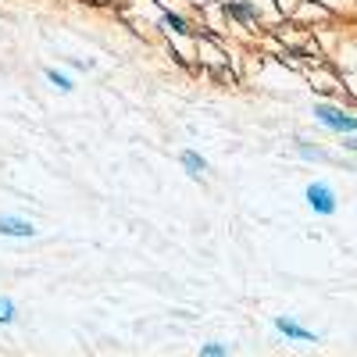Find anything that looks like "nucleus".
<instances>
[{"mask_svg": "<svg viewBox=\"0 0 357 357\" xmlns=\"http://www.w3.org/2000/svg\"><path fill=\"white\" fill-rule=\"evenodd\" d=\"M272 325H275V333L282 340H289V343H321V336L314 329H307V325H301V321L289 318V314H279Z\"/></svg>", "mask_w": 357, "mask_h": 357, "instance_id": "nucleus-3", "label": "nucleus"}, {"mask_svg": "<svg viewBox=\"0 0 357 357\" xmlns=\"http://www.w3.org/2000/svg\"><path fill=\"white\" fill-rule=\"evenodd\" d=\"M40 229L22 218V215H0V236H8V240H33Z\"/></svg>", "mask_w": 357, "mask_h": 357, "instance_id": "nucleus-4", "label": "nucleus"}, {"mask_svg": "<svg viewBox=\"0 0 357 357\" xmlns=\"http://www.w3.org/2000/svg\"><path fill=\"white\" fill-rule=\"evenodd\" d=\"M15 318H18V304L11 296H0V325H11Z\"/></svg>", "mask_w": 357, "mask_h": 357, "instance_id": "nucleus-10", "label": "nucleus"}, {"mask_svg": "<svg viewBox=\"0 0 357 357\" xmlns=\"http://www.w3.org/2000/svg\"><path fill=\"white\" fill-rule=\"evenodd\" d=\"M43 79L57 89V93H72L75 89V82H72V75L68 72H57V68H43Z\"/></svg>", "mask_w": 357, "mask_h": 357, "instance_id": "nucleus-9", "label": "nucleus"}, {"mask_svg": "<svg viewBox=\"0 0 357 357\" xmlns=\"http://www.w3.org/2000/svg\"><path fill=\"white\" fill-rule=\"evenodd\" d=\"M304 200H307V207H311V211H314L318 218H333V215L340 211V197H336V190H333L329 183H321V178L307 183Z\"/></svg>", "mask_w": 357, "mask_h": 357, "instance_id": "nucleus-2", "label": "nucleus"}, {"mask_svg": "<svg viewBox=\"0 0 357 357\" xmlns=\"http://www.w3.org/2000/svg\"><path fill=\"white\" fill-rule=\"evenodd\" d=\"M343 151H350V154H357V132H343Z\"/></svg>", "mask_w": 357, "mask_h": 357, "instance_id": "nucleus-12", "label": "nucleus"}, {"mask_svg": "<svg viewBox=\"0 0 357 357\" xmlns=\"http://www.w3.org/2000/svg\"><path fill=\"white\" fill-rule=\"evenodd\" d=\"M200 357H229V347L218 343V340H207V343L200 347Z\"/></svg>", "mask_w": 357, "mask_h": 357, "instance_id": "nucleus-11", "label": "nucleus"}, {"mask_svg": "<svg viewBox=\"0 0 357 357\" xmlns=\"http://www.w3.org/2000/svg\"><path fill=\"white\" fill-rule=\"evenodd\" d=\"M225 11L240 22V25H250V22H257V8L250 4V0H225Z\"/></svg>", "mask_w": 357, "mask_h": 357, "instance_id": "nucleus-5", "label": "nucleus"}, {"mask_svg": "<svg viewBox=\"0 0 357 357\" xmlns=\"http://www.w3.org/2000/svg\"><path fill=\"white\" fill-rule=\"evenodd\" d=\"M311 114H314V122L321 126V129H329V132H336V136H343V132H357V114H350L347 107H336V104H314L311 107Z\"/></svg>", "mask_w": 357, "mask_h": 357, "instance_id": "nucleus-1", "label": "nucleus"}, {"mask_svg": "<svg viewBox=\"0 0 357 357\" xmlns=\"http://www.w3.org/2000/svg\"><path fill=\"white\" fill-rule=\"evenodd\" d=\"M161 29H168V33H175V36H190V22L183 15H175V11H161Z\"/></svg>", "mask_w": 357, "mask_h": 357, "instance_id": "nucleus-8", "label": "nucleus"}, {"mask_svg": "<svg viewBox=\"0 0 357 357\" xmlns=\"http://www.w3.org/2000/svg\"><path fill=\"white\" fill-rule=\"evenodd\" d=\"M293 151H296V158L301 161H329V154L321 151V146H314V143H307V139H293Z\"/></svg>", "mask_w": 357, "mask_h": 357, "instance_id": "nucleus-6", "label": "nucleus"}, {"mask_svg": "<svg viewBox=\"0 0 357 357\" xmlns=\"http://www.w3.org/2000/svg\"><path fill=\"white\" fill-rule=\"evenodd\" d=\"M178 165H183L186 175H193V178H200V175L207 172V161H204V154H197V151H183V154H178Z\"/></svg>", "mask_w": 357, "mask_h": 357, "instance_id": "nucleus-7", "label": "nucleus"}]
</instances>
